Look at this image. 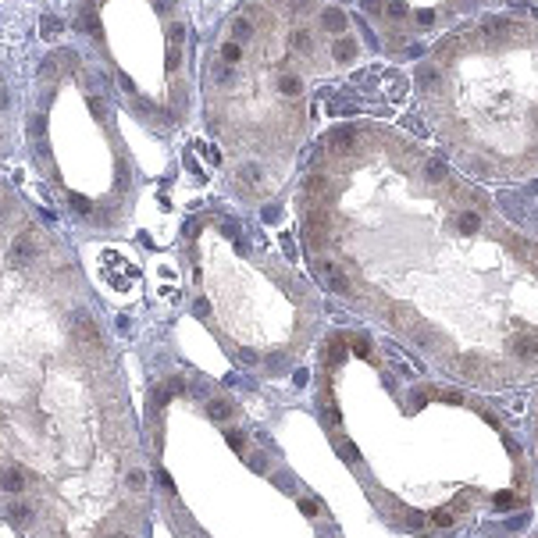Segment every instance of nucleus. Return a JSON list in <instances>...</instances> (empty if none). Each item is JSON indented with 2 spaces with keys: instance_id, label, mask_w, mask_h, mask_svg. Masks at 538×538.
<instances>
[{
  "instance_id": "2",
  "label": "nucleus",
  "mask_w": 538,
  "mask_h": 538,
  "mask_svg": "<svg viewBox=\"0 0 538 538\" xmlns=\"http://www.w3.org/2000/svg\"><path fill=\"white\" fill-rule=\"evenodd\" d=\"M318 424L378 520L410 538H520L534 527L527 431L367 325H328L311 371Z\"/></svg>"
},
{
  "instance_id": "12",
  "label": "nucleus",
  "mask_w": 538,
  "mask_h": 538,
  "mask_svg": "<svg viewBox=\"0 0 538 538\" xmlns=\"http://www.w3.org/2000/svg\"><path fill=\"white\" fill-rule=\"evenodd\" d=\"M8 520H11V527H18V531H26L36 517H33V506L29 502H15L11 510H8Z\"/></svg>"
},
{
  "instance_id": "1",
  "label": "nucleus",
  "mask_w": 538,
  "mask_h": 538,
  "mask_svg": "<svg viewBox=\"0 0 538 538\" xmlns=\"http://www.w3.org/2000/svg\"><path fill=\"white\" fill-rule=\"evenodd\" d=\"M300 246L325 296L485 396L538 385V232L410 132L353 118L311 150Z\"/></svg>"
},
{
  "instance_id": "4",
  "label": "nucleus",
  "mask_w": 538,
  "mask_h": 538,
  "mask_svg": "<svg viewBox=\"0 0 538 538\" xmlns=\"http://www.w3.org/2000/svg\"><path fill=\"white\" fill-rule=\"evenodd\" d=\"M150 407H168L193 435V481L154 470L182 538H346L332 506L225 385L168 371L154 382Z\"/></svg>"
},
{
  "instance_id": "13",
  "label": "nucleus",
  "mask_w": 538,
  "mask_h": 538,
  "mask_svg": "<svg viewBox=\"0 0 538 538\" xmlns=\"http://www.w3.org/2000/svg\"><path fill=\"white\" fill-rule=\"evenodd\" d=\"M520 538H538V524H534V527H531V531H524V534H520Z\"/></svg>"
},
{
  "instance_id": "10",
  "label": "nucleus",
  "mask_w": 538,
  "mask_h": 538,
  "mask_svg": "<svg viewBox=\"0 0 538 538\" xmlns=\"http://www.w3.org/2000/svg\"><path fill=\"white\" fill-rule=\"evenodd\" d=\"M26 467L22 463H11V467H4V474H0V488L4 492H26Z\"/></svg>"
},
{
  "instance_id": "3",
  "label": "nucleus",
  "mask_w": 538,
  "mask_h": 538,
  "mask_svg": "<svg viewBox=\"0 0 538 538\" xmlns=\"http://www.w3.org/2000/svg\"><path fill=\"white\" fill-rule=\"evenodd\" d=\"M367 22L335 0H257L225 22L210 65V125L232 189L264 203L318 122V90L367 58Z\"/></svg>"
},
{
  "instance_id": "9",
  "label": "nucleus",
  "mask_w": 538,
  "mask_h": 538,
  "mask_svg": "<svg viewBox=\"0 0 538 538\" xmlns=\"http://www.w3.org/2000/svg\"><path fill=\"white\" fill-rule=\"evenodd\" d=\"M527 442H531L534 467H538V385L531 389V403H527Z\"/></svg>"
},
{
  "instance_id": "6",
  "label": "nucleus",
  "mask_w": 538,
  "mask_h": 538,
  "mask_svg": "<svg viewBox=\"0 0 538 538\" xmlns=\"http://www.w3.org/2000/svg\"><path fill=\"white\" fill-rule=\"evenodd\" d=\"M193 311L257 378H289L325 335V293L282 257L253 246L225 214L193 221Z\"/></svg>"
},
{
  "instance_id": "11",
  "label": "nucleus",
  "mask_w": 538,
  "mask_h": 538,
  "mask_svg": "<svg viewBox=\"0 0 538 538\" xmlns=\"http://www.w3.org/2000/svg\"><path fill=\"white\" fill-rule=\"evenodd\" d=\"M33 253H36L33 235H29V232H18V235H15V242H11V260H15V264H29V260H33Z\"/></svg>"
},
{
  "instance_id": "7",
  "label": "nucleus",
  "mask_w": 538,
  "mask_h": 538,
  "mask_svg": "<svg viewBox=\"0 0 538 538\" xmlns=\"http://www.w3.org/2000/svg\"><path fill=\"white\" fill-rule=\"evenodd\" d=\"M499 0H360V15L385 50L439 43Z\"/></svg>"
},
{
  "instance_id": "8",
  "label": "nucleus",
  "mask_w": 538,
  "mask_h": 538,
  "mask_svg": "<svg viewBox=\"0 0 538 538\" xmlns=\"http://www.w3.org/2000/svg\"><path fill=\"white\" fill-rule=\"evenodd\" d=\"M72 328H75V335H79V339H82V343H86V346L93 350V353H100V357L107 353V343H104V332L97 328V321H93V318H90L86 311H79V314H75V321H72Z\"/></svg>"
},
{
  "instance_id": "5",
  "label": "nucleus",
  "mask_w": 538,
  "mask_h": 538,
  "mask_svg": "<svg viewBox=\"0 0 538 538\" xmlns=\"http://www.w3.org/2000/svg\"><path fill=\"white\" fill-rule=\"evenodd\" d=\"M417 104L446 157L478 182L538 178V15H481L431 43Z\"/></svg>"
}]
</instances>
